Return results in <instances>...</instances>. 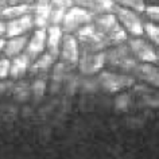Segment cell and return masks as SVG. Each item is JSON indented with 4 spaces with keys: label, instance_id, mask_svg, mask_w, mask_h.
<instances>
[{
    "label": "cell",
    "instance_id": "cell-1",
    "mask_svg": "<svg viewBox=\"0 0 159 159\" xmlns=\"http://www.w3.org/2000/svg\"><path fill=\"white\" fill-rule=\"evenodd\" d=\"M74 34H75V38H77V41H78L80 53L81 54L82 53H96V51H102V50L108 49V47L111 46L108 38L96 31L93 22L80 27Z\"/></svg>",
    "mask_w": 159,
    "mask_h": 159
},
{
    "label": "cell",
    "instance_id": "cell-2",
    "mask_svg": "<svg viewBox=\"0 0 159 159\" xmlns=\"http://www.w3.org/2000/svg\"><path fill=\"white\" fill-rule=\"evenodd\" d=\"M93 18L94 14H92L90 11L82 8L80 6H71L65 11V15H63L61 22V29L65 33L73 34L80 27L93 22Z\"/></svg>",
    "mask_w": 159,
    "mask_h": 159
},
{
    "label": "cell",
    "instance_id": "cell-3",
    "mask_svg": "<svg viewBox=\"0 0 159 159\" xmlns=\"http://www.w3.org/2000/svg\"><path fill=\"white\" fill-rule=\"evenodd\" d=\"M105 62L124 70H132L136 65V59L131 53L128 45L124 42L115 45V47L105 51Z\"/></svg>",
    "mask_w": 159,
    "mask_h": 159
},
{
    "label": "cell",
    "instance_id": "cell-4",
    "mask_svg": "<svg viewBox=\"0 0 159 159\" xmlns=\"http://www.w3.org/2000/svg\"><path fill=\"white\" fill-rule=\"evenodd\" d=\"M97 84L105 92L115 93L125 88H129L135 84V78L125 74H117L112 71H102L97 77Z\"/></svg>",
    "mask_w": 159,
    "mask_h": 159
},
{
    "label": "cell",
    "instance_id": "cell-5",
    "mask_svg": "<svg viewBox=\"0 0 159 159\" xmlns=\"http://www.w3.org/2000/svg\"><path fill=\"white\" fill-rule=\"evenodd\" d=\"M113 14L116 15L117 22L121 23V26L124 27L127 33H129L134 37H142L143 35V22L138 12L117 4Z\"/></svg>",
    "mask_w": 159,
    "mask_h": 159
},
{
    "label": "cell",
    "instance_id": "cell-6",
    "mask_svg": "<svg viewBox=\"0 0 159 159\" xmlns=\"http://www.w3.org/2000/svg\"><path fill=\"white\" fill-rule=\"evenodd\" d=\"M127 43H128V47L135 59L140 62L158 63V51L154 49L151 43L142 39V37L129 38L127 39Z\"/></svg>",
    "mask_w": 159,
    "mask_h": 159
},
{
    "label": "cell",
    "instance_id": "cell-7",
    "mask_svg": "<svg viewBox=\"0 0 159 159\" xmlns=\"http://www.w3.org/2000/svg\"><path fill=\"white\" fill-rule=\"evenodd\" d=\"M105 50L96 53H82L80 54L77 66L80 73L84 75H93L98 73L105 65Z\"/></svg>",
    "mask_w": 159,
    "mask_h": 159
},
{
    "label": "cell",
    "instance_id": "cell-8",
    "mask_svg": "<svg viewBox=\"0 0 159 159\" xmlns=\"http://www.w3.org/2000/svg\"><path fill=\"white\" fill-rule=\"evenodd\" d=\"M80 46L78 41L75 38V35L66 33L65 35H62V41H61V47H59V55L62 62L67 66H74L77 65L78 58H80Z\"/></svg>",
    "mask_w": 159,
    "mask_h": 159
},
{
    "label": "cell",
    "instance_id": "cell-9",
    "mask_svg": "<svg viewBox=\"0 0 159 159\" xmlns=\"http://www.w3.org/2000/svg\"><path fill=\"white\" fill-rule=\"evenodd\" d=\"M34 27V22H33V15L30 14H25L22 16L10 19L6 23V37H16V35H23Z\"/></svg>",
    "mask_w": 159,
    "mask_h": 159
},
{
    "label": "cell",
    "instance_id": "cell-10",
    "mask_svg": "<svg viewBox=\"0 0 159 159\" xmlns=\"http://www.w3.org/2000/svg\"><path fill=\"white\" fill-rule=\"evenodd\" d=\"M73 3L74 6L82 7L94 15L115 12V8L117 6L113 0H73Z\"/></svg>",
    "mask_w": 159,
    "mask_h": 159
},
{
    "label": "cell",
    "instance_id": "cell-11",
    "mask_svg": "<svg viewBox=\"0 0 159 159\" xmlns=\"http://www.w3.org/2000/svg\"><path fill=\"white\" fill-rule=\"evenodd\" d=\"M63 31L59 25H50L46 27V50L54 58H58Z\"/></svg>",
    "mask_w": 159,
    "mask_h": 159
},
{
    "label": "cell",
    "instance_id": "cell-12",
    "mask_svg": "<svg viewBox=\"0 0 159 159\" xmlns=\"http://www.w3.org/2000/svg\"><path fill=\"white\" fill-rule=\"evenodd\" d=\"M26 54L31 58V61L35 59L38 55H41L46 50V29H38L33 34L30 42L26 45Z\"/></svg>",
    "mask_w": 159,
    "mask_h": 159
},
{
    "label": "cell",
    "instance_id": "cell-13",
    "mask_svg": "<svg viewBox=\"0 0 159 159\" xmlns=\"http://www.w3.org/2000/svg\"><path fill=\"white\" fill-rule=\"evenodd\" d=\"M93 25H94V29H96L97 33H100L104 35V37L108 38V35L116 29L119 22L116 19V15L113 12H105V14L94 15Z\"/></svg>",
    "mask_w": 159,
    "mask_h": 159
},
{
    "label": "cell",
    "instance_id": "cell-14",
    "mask_svg": "<svg viewBox=\"0 0 159 159\" xmlns=\"http://www.w3.org/2000/svg\"><path fill=\"white\" fill-rule=\"evenodd\" d=\"M51 3L50 0H37L33 6V22L37 29H46Z\"/></svg>",
    "mask_w": 159,
    "mask_h": 159
},
{
    "label": "cell",
    "instance_id": "cell-15",
    "mask_svg": "<svg viewBox=\"0 0 159 159\" xmlns=\"http://www.w3.org/2000/svg\"><path fill=\"white\" fill-rule=\"evenodd\" d=\"M134 74L139 75L142 80H144L146 82L154 85V86H158L159 85V70H158V66L157 63L155 65H151L148 62H143V65H135V67L132 70Z\"/></svg>",
    "mask_w": 159,
    "mask_h": 159
},
{
    "label": "cell",
    "instance_id": "cell-16",
    "mask_svg": "<svg viewBox=\"0 0 159 159\" xmlns=\"http://www.w3.org/2000/svg\"><path fill=\"white\" fill-rule=\"evenodd\" d=\"M30 65H31V58L25 54H20L19 53L18 55H15L14 59L10 62V71H8V75L14 80H18V78H22L23 75L27 73V70L30 69Z\"/></svg>",
    "mask_w": 159,
    "mask_h": 159
},
{
    "label": "cell",
    "instance_id": "cell-17",
    "mask_svg": "<svg viewBox=\"0 0 159 159\" xmlns=\"http://www.w3.org/2000/svg\"><path fill=\"white\" fill-rule=\"evenodd\" d=\"M29 42L27 35H16V37H11L8 41H6L4 47H3V53L6 54V57H15L19 53H22L25 50V47Z\"/></svg>",
    "mask_w": 159,
    "mask_h": 159
},
{
    "label": "cell",
    "instance_id": "cell-18",
    "mask_svg": "<svg viewBox=\"0 0 159 159\" xmlns=\"http://www.w3.org/2000/svg\"><path fill=\"white\" fill-rule=\"evenodd\" d=\"M33 10V4H12V6H7L2 10L0 12V19H14L18 16H22L25 14H30Z\"/></svg>",
    "mask_w": 159,
    "mask_h": 159
},
{
    "label": "cell",
    "instance_id": "cell-19",
    "mask_svg": "<svg viewBox=\"0 0 159 159\" xmlns=\"http://www.w3.org/2000/svg\"><path fill=\"white\" fill-rule=\"evenodd\" d=\"M57 58H54L51 54L49 53H42L41 55H38L35 58V62L31 66V71H46L47 69H50L51 66L54 65V61Z\"/></svg>",
    "mask_w": 159,
    "mask_h": 159
},
{
    "label": "cell",
    "instance_id": "cell-20",
    "mask_svg": "<svg viewBox=\"0 0 159 159\" xmlns=\"http://www.w3.org/2000/svg\"><path fill=\"white\" fill-rule=\"evenodd\" d=\"M65 11H66V8H63V7L51 4L50 12H49V19H47V26H50V25H59L61 26V22H62L63 15H65Z\"/></svg>",
    "mask_w": 159,
    "mask_h": 159
},
{
    "label": "cell",
    "instance_id": "cell-21",
    "mask_svg": "<svg viewBox=\"0 0 159 159\" xmlns=\"http://www.w3.org/2000/svg\"><path fill=\"white\" fill-rule=\"evenodd\" d=\"M65 77H66V65L63 62L57 63L54 66L53 71H51V82H53V85L59 86L65 81Z\"/></svg>",
    "mask_w": 159,
    "mask_h": 159
},
{
    "label": "cell",
    "instance_id": "cell-22",
    "mask_svg": "<svg viewBox=\"0 0 159 159\" xmlns=\"http://www.w3.org/2000/svg\"><path fill=\"white\" fill-rule=\"evenodd\" d=\"M143 34H146L154 45H158L159 43V29H158L157 23H154V22L143 23Z\"/></svg>",
    "mask_w": 159,
    "mask_h": 159
},
{
    "label": "cell",
    "instance_id": "cell-23",
    "mask_svg": "<svg viewBox=\"0 0 159 159\" xmlns=\"http://www.w3.org/2000/svg\"><path fill=\"white\" fill-rule=\"evenodd\" d=\"M113 2L119 6L127 7V8L132 10L138 14H142L143 11H144V7H146L144 0H113Z\"/></svg>",
    "mask_w": 159,
    "mask_h": 159
},
{
    "label": "cell",
    "instance_id": "cell-24",
    "mask_svg": "<svg viewBox=\"0 0 159 159\" xmlns=\"http://www.w3.org/2000/svg\"><path fill=\"white\" fill-rule=\"evenodd\" d=\"M46 89H47V84H46L45 80H42V78H37L30 86L31 93H33L37 98H41V97L45 96Z\"/></svg>",
    "mask_w": 159,
    "mask_h": 159
},
{
    "label": "cell",
    "instance_id": "cell-25",
    "mask_svg": "<svg viewBox=\"0 0 159 159\" xmlns=\"http://www.w3.org/2000/svg\"><path fill=\"white\" fill-rule=\"evenodd\" d=\"M129 102H131L129 94L120 93L115 98V108H116V111H119V112H127L129 108Z\"/></svg>",
    "mask_w": 159,
    "mask_h": 159
},
{
    "label": "cell",
    "instance_id": "cell-26",
    "mask_svg": "<svg viewBox=\"0 0 159 159\" xmlns=\"http://www.w3.org/2000/svg\"><path fill=\"white\" fill-rule=\"evenodd\" d=\"M143 12H146L147 18L151 19V22L157 23L159 20V8H158V6H146Z\"/></svg>",
    "mask_w": 159,
    "mask_h": 159
},
{
    "label": "cell",
    "instance_id": "cell-27",
    "mask_svg": "<svg viewBox=\"0 0 159 159\" xmlns=\"http://www.w3.org/2000/svg\"><path fill=\"white\" fill-rule=\"evenodd\" d=\"M78 86H82V89L86 90V92H94V90H97L98 84H97V80L86 78L85 81H82L81 84H78Z\"/></svg>",
    "mask_w": 159,
    "mask_h": 159
},
{
    "label": "cell",
    "instance_id": "cell-28",
    "mask_svg": "<svg viewBox=\"0 0 159 159\" xmlns=\"http://www.w3.org/2000/svg\"><path fill=\"white\" fill-rule=\"evenodd\" d=\"M10 59L8 58H2L0 59V80H6L8 77L10 71Z\"/></svg>",
    "mask_w": 159,
    "mask_h": 159
},
{
    "label": "cell",
    "instance_id": "cell-29",
    "mask_svg": "<svg viewBox=\"0 0 159 159\" xmlns=\"http://www.w3.org/2000/svg\"><path fill=\"white\" fill-rule=\"evenodd\" d=\"M6 7L12 6V4H31L34 0H0Z\"/></svg>",
    "mask_w": 159,
    "mask_h": 159
},
{
    "label": "cell",
    "instance_id": "cell-30",
    "mask_svg": "<svg viewBox=\"0 0 159 159\" xmlns=\"http://www.w3.org/2000/svg\"><path fill=\"white\" fill-rule=\"evenodd\" d=\"M4 33H6V23L3 22V19H0V37L4 35Z\"/></svg>",
    "mask_w": 159,
    "mask_h": 159
},
{
    "label": "cell",
    "instance_id": "cell-31",
    "mask_svg": "<svg viewBox=\"0 0 159 159\" xmlns=\"http://www.w3.org/2000/svg\"><path fill=\"white\" fill-rule=\"evenodd\" d=\"M4 43H6V39L0 37V51L3 50V47H4Z\"/></svg>",
    "mask_w": 159,
    "mask_h": 159
},
{
    "label": "cell",
    "instance_id": "cell-32",
    "mask_svg": "<svg viewBox=\"0 0 159 159\" xmlns=\"http://www.w3.org/2000/svg\"><path fill=\"white\" fill-rule=\"evenodd\" d=\"M4 7H6V6H4V4H3V3H2V2H0V12H2V10H3V8H4Z\"/></svg>",
    "mask_w": 159,
    "mask_h": 159
}]
</instances>
